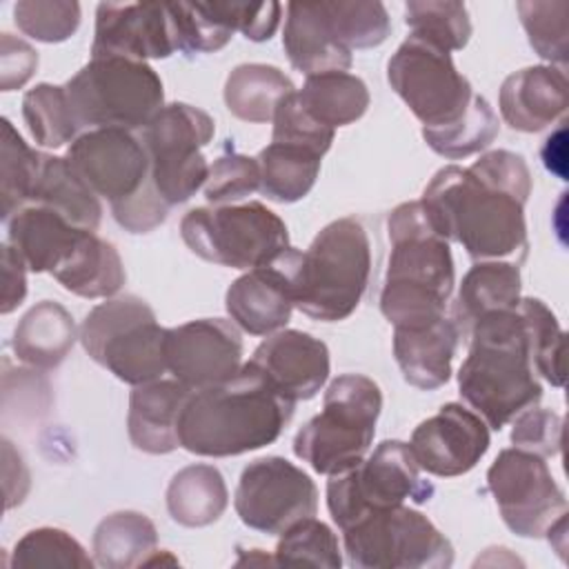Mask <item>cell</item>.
Returning a JSON list of instances; mask_svg holds the SVG:
<instances>
[{
    "instance_id": "1",
    "label": "cell",
    "mask_w": 569,
    "mask_h": 569,
    "mask_svg": "<svg viewBox=\"0 0 569 569\" xmlns=\"http://www.w3.org/2000/svg\"><path fill=\"white\" fill-rule=\"evenodd\" d=\"M531 173L520 153L496 149L473 164H447L422 191V207L431 227L458 242L476 262L527 258L525 204Z\"/></svg>"
},
{
    "instance_id": "2",
    "label": "cell",
    "mask_w": 569,
    "mask_h": 569,
    "mask_svg": "<svg viewBox=\"0 0 569 569\" xmlns=\"http://www.w3.org/2000/svg\"><path fill=\"white\" fill-rule=\"evenodd\" d=\"M293 405L256 365L244 362L231 378L189 393L178 420L180 447L207 458L262 449L280 438Z\"/></svg>"
},
{
    "instance_id": "3",
    "label": "cell",
    "mask_w": 569,
    "mask_h": 569,
    "mask_svg": "<svg viewBox=\"0 0 569 569\" xmlns=\"http://www.w3.org/2000/svg\"><path fill=\"white\" fill-rule=\"evenodd\" d=\"M458 389L471 411L496 431L542 398L531 331L520 307L473 322L469 351L458 369Z\"/></svg>"
},
{
    "instance_id": "4",
    "label": "cell",
    "mask_w": 569,
    "mask_h": 569,
    "mask_svg": "<svg viewBox=\"0 0 569 569\" xmlns=\"http://www.w3.org/2000/svg\"><path fill=\"white\" fill-rule=\"evenodd\" d=\"M391 253L380 311L393 327H420L445 316L456 271L449 242L431 227L420 200L398 204L387 220Z\"/></svg>"
},
{
    "instance_id": "5",
    "label": "cell",
    "mask_w": 569,
    "mask_h": 569,
    "mask_svg": "<svg viewBox=\"0 0 569 569\" xmlns=\"http://www.w3.org/2000/svg\"><path fill=\"white\" fill-rule=\"evenodd\" d=\"M282 264L293 307L320 322L349 318L371 276V242L367 229L353 216L338 218L322 227L307 251L289 247Z\"/></svg>"
},
{
    "instance_id": "6",
    "label": "cell",
    "mask_w": 569,
    "mask_h": 569,
    "mask_svg": "<svg viewBox=\"0 0 569 569\" xmlns=\"http://www.w3.org/2000/svg\"><path fill=\"white\" fill-rule=\"evenodd\" d=\"M382 409L380 387L362 373L329 382L322 411L293 438V453L316 473L336 476L356 467L369 451Z\"/></svg>"
},
{
    "instance_id": "7",
    "label": "cell",
    "mask_w": 569,
    "mask_h": 569,
    "mask_svg": "<svg viewBox=\"0 0 569 569\" xmlns=\"http://www.w3.org/2000/svg\"><path fill=\"white\" fill-rule=\"evenodd\" d=\"M80 129H144L164 107L160 76L142 60L91 58L64 84Z\"/></svg>"
},
{
    "instance_id": "8",
    "label": "cell",
    "mask_w": 569,
    "mask_h": 569,
    "mask_svg": "<svg viewBox=\"0 0 569 569\" xmlns=\"http://www.w3.org/2000/svg\"><path fill=\"white\" fill-rule=\"evenodd\" d=\"M164 336L153 309L131 293L96 305L78 333L91 360L133 387L160 380L167 371Z\"/></svg>"
},
{
    "instance_id": "9",
    "label": "cell",
    "mask_w": 569,
    "mask_h": 569,
    "mask_svg": "<svg viewBox=\"0 0 569 569\" xmlns=\"http://www.w3.org/2000/svg\"><path fill=\"white\" fill-rule=\"evenodd\" d=\"M180 236L202 260L247 271L271 264L291 247L282 218L256 200L196 207L182 216Z\"/></svg>"
},
{
    "instance_id": "10",
    "label": "cell",
    "mask_w": 569,
    "mask_h": 569,
    "mask_svg": "<svg viewBox=\"0 0 569 569\" xmlns=\"http://www.w3.org/2000/svg\"><path fill=\"white\" fill-rule=\"evenodd\" d=\"M420 471L407 442L382 440L356 467L329 476L327 509L342 531L373 511L398 507L407 500L425 505L433 496V485L422 480Z\"/></svg>"
},
{
    "instance_id": "11",
    "label": "cell",
    "mask_w": 569,
    "mask_h": 569,
    "mask_svg": "<svg viewBox=\"0 0 569 569\" xmlns=\"http://www.w3.org/2000/svg\"><path fill=\"white\" fill-rule=\"evenodd\" d=\"M347 562L356 569H447L449 538L420 511L398 505L342 529Z\"/></svg>"
},
{
    "instance_id": "12",
    "label": "cell",
    "mask_w": 569,
    "mask_h": 569,
    "mask_svg": "<svg viewBox=\"0 0 569 569\" xmlns=\"http://www.w3.org/2000/svg\"><path fill=\"white\" fill-rule=\"evenodd\" d=\"M213 131V118L187 102L164 104L142 129L151 182L169 207L187 202L207 182L202 147L211 142Z\"/></svg>"
},
{
    "instance_id": "13",
    "label": "cell",
    "mask_w": 569,
    "mask_h": 569,
    "mask_svg": "<svg viewBox=\"0 0 569 569\" xmlns=\"http://www.w3.org/2000/svg\"><path fill=\"white\" fill-rule=\"evenodd\" d=\"M387 80L425 129L460 120L473 98L451 53L416 36H409L389 58Z\"/></svg>"
},
{
    "instance_id": "14",
    "label": "cell",
    "mask_w": 569,
    "mask_h": 569,
    "mask_svg": "<svg viewBox=\"0 0 569 569\" xmlns=\"http://www.w3.org/2000/svg\"><path fill=\"white\" fill-rule=\"evenodd\" d=\"M487 487L505 525L522 538H540L567 513L565 491L553 480L542 456L511 447L502 449L487 471Z\"/></svg>"
},
{
    "instance_id": "15",
    "label": "cell",
    "mask_w": 569,
    "mask_h": 569,
    "mask_svg": "<svg viewBox=\"0 0 569 569\" xmlns=\"http://www.w3.org/2000/svg\"><path fill=\"white\" fill-rule=\"evenodd\" d=\"M233 507L249 529L280 536L293 522L316 516L318 489L311 476L287 458L267 456L242 469Z\"/></svg>"
},
{
    "instance_id": "16",
    "label": "cell",
    "mask_w": 569,
    "mask_h": 569,
    "mask_svg": "<svg viewBox=\"0 0 569 569\" xmlns=\"http://www.w3.org/2000/svg\"><path fill=\"white\" fill-rule=\"evenodd\" d=\"M64 158L111 207L131 200L151 182L147 147L127 129H89L69 144Z\"/></svg>"
},
{
    "instance_id": "17",
    "label": "cell",
    "mask_w": 569,
    "mask_h": 569,
    "mask_svg": "<svg viewBox=\"0 0 569 569\" xmlns=\"http://www.w3.org/2000/svg\"><path fill=\"white\" fill-rule=\"evenodd\" d=\"M167 371L189 389L231 378L242 367V338L233 322L200 318L167 329Z\"/></svg>"
},
{
    "instance_id": "18",
    "label": "cell",
    "mask_w": 569,
    "mask_h": 569,
    "mask_svg": "<svg viewBox=\"0 0 569 569\" xmlns=\"http://www.w3.org/2000/svg\"><path fill=\"white\" fill-rule=\"evenodd\" d=\"M178 51L171 2H100L91 58L160 60Z\"/></svg>"
},
{
    "instance_id": "19",
    "label": "cell",
    "mask_w": 569,
    "mask_h": 569,
    "mask_svg": "<svg viewBox=\"0 0 569 569\" xmlns=\"http://www.w3.org/2000/svg\"><path fill=\"white\" fill-rule=\"evenodd\" d=\"M491 445L487 422L471 409L447 402L422 420L409 440L418 467L431 476L453 478L471 471Z\"/></svg>"
},
{
    "instance_id": "20",
    "label": "cell",
    "mask_w": 569,
    "mask_h": 569,
    "mask_svg": "<svg viewBox=\"0 0 569 569\" xmlns=\"http://www.w3.org/2000/svg\"><path fill=\"white\" fill-rule=\"evenodd\" d=\"M289 400L313 398L329 378V349L307 331L280 329L262 340L251 360Z\"/></svg>"
},
{
    "instance_id": "21",
    "label": "cell",
    "mask_w": 569,
    "mask_h": 569,
    "mask_svg": "<svg viewBox=\"0 0 569 569\" xmlns=\"http://www.w3.org/2000/svg\"><path fill=\"white\" fill-rule=\"evenodd\" d=\"M498 107L502 120L522 133H536L567 113L569 84L562 69L551 64L525 67L505 78Z\"/></svg>"
},
{
    "instance_id": "22",
    "label": "cell",
    "mask_w": 569,
    "mask_h": 569,
    "mask_svg": "<svg viewBox=\"0 0 569 569\" xmlns=\"http://www.w3.org/2000/svg\"><path fill=\"white\" fill-rule=\"evenodd\" d=\"M224 307L233 325L251 336L280 331L293 311L291 287L282 264L273 260L236 278L227 289Z\"/></svg>"
},
{
    "instance_id": "23",
    "label": "cell",
    "mask_w": 569,
    "mask_h": 569,
    "mask_svg": "<svg viewBox=\"0 0 569 569\" xmlns=\"http://www.w3.org/2000/svg\"><path fill=\"white\" fill-rule=\"evenodd\" d=\"M460 336L447 316L420 327H393V356L402 378L422 391L447 385Z\"/></svg>"
},
{
    "instance_id": "24",
    "label": "cell",
    "mask_w": 569,
    "mask_h": 569,
    "mask_svg": "<svg viewBox=\"0 0 569 569\" xmlns=\"http://www.w3.org/2000/svg\"><path fill=\"white\" fill-rule=\"evenodd\" d=\"M193 389L180 380H153L133 387L129 396L127 429L131 445L144 453L162 456L180 447L178 420Z\"/></svg>"
},
{
    "instance_id": "25",
    "label": "cell",
    "mask_w": 569,
    "mask_h": 569,
    "mask_svg": "<svg viewBox=\"0 0 569 569\" xmlns=\"http://www.w3.org/2000/svg\"><path fill=\"white\" fill-rule=\"evenodd\" d=\"M82 231L42 204H27L7 220V242L22 256L29 271L53 273L71 253Z\"/></svg>"
},
{
    "instance_id": "26",
    "label": "cell",
    "mask_w": 569,
    "mask_h": 569,
    "mask_svg": "<svg viewBox=\"0 0 569 569\" xmlns=\"http://www.w3.org/2000/svg\"><path fill=\"white\" fill-rule=\"evenodd\" d=\"M284 53L298 71L316 76L325 71H347L351 67V51L342 47L331 33L320 2H289L284 31Z\"/></svg>"
},
{
    "instance_id": "27",
    "label": "cell",
    "mask_w": 569,
    "mask_h": 569,
    "mask_svg": "<svg viewBox=\"0 0 569 569\" xmlns=\"http://www.w3.org/2000/svg\"><path fill=\"white\" fill-rule=\"evenodd\" d=\"M520 289V264L507 260L476 262L460 282L451 320L465 336L482 316L518 307Z\"/></svg>"
},
{
    "instance_id": "28",
    "label": "cell",
    "mask_w": 569,
    "mask_h": 569,
    "mask_svg": "<svg viewBox=\"0 0 569 569\" xmlns=\"http://www.w3.org/2000/svg\"><path fill=\"white\" fill-rule=\"evenodd\" d=\"M80 329L71 313L53 300L33 305L16 325L11 347L18 360L36 369L58 367L73 349Z\"/></svg>"
},
{
    "instance_id": "29",
    "label": "cell",
    "mask_w": 569,
    "mask_h": 569,
    "mask_svg": "<svg viewBox=\"0 0 569 569\" xmlns=\"http://www.w3.org/2000/svg\"><path fill=\"white\" fill-rule=\"evenodd\" d=\"M29 204H42L64 216L71 224L96 231L102 220L100 198L76 173L67 158L42 153L40 171Z\"/></svg>"
},
{
    "instance_id": "30",
    "label": "cell",
    "mask_w": 569,
    "mask_h": 569,
    "mask_svg": "<svg viewBox=\"0 0 569 569\" xmlns=\"http://www.w3.org/2000/svg\"><path fill=\"white\" fill-rule=\"evenodd\" d=\"M51 276L80 298H111L127 278L118 249L93 231H82L67 260Z\"/></svg>"
},
{
    "instance_id": "31",
    "label": "cell",
    "mask_w": 569,
    "mask_h": 569,
    "mask_svg": "<svg viewBox=\"0 0 569 569\" xmlns=\"http://www.w3.org/2000/svg\"><path fill=\"white\" fill-rule=\"evenodd\" d=\"M227 505L229 491L213 465H189L167 487V511L182 527H207L224 513Z\"/></svg>"
},
{
    "instance_id": "32",
    "label": "cell",
    "mask_w": 569,
    "mask_h": 569,
    "mask_svg": "<svg viewBox=\"0 0 569 569\" xmlns=\"http://www.w3.org/2000/svg\"><path fill=\"white\" fill-rule=\"evenodd\" d=\"M302 109L322 127L338 129L360 120L369 107L367 84L347 71H325L307 76L296 91Z\"/></svg>"
},
{
    "instance_id": "33",
    "label": "cell",
    "mask_w": 569,
    "mask_h": 569,
    "mask_svg": "<svg viewBox=\"0 0 569 569\" xmlns=\"http://www.w3.org/2000/svg\"><path fill=\"white\" fill-rule=\"evenodd\" d=\"M260 191L273 202H298L316 184L322 153L305 144L271 142L258 153Z\"/></svg>"
},
{
    "instance_id": "34",
    "label": "cell",
    "mask_w": 569,
    "mask_h": 569,
    "mask_svg": "<svg viewBox=\"0 0 569 569\" xmlns=\"http://www.w3.org/2000/svg\"><path fill=\"white\" fill-rule=\"evenodd\" d=\"M296 91L293 82L273 64H238L224 82L227 109L244 122H271L278 104Z\"/></svg>"
},
{
    "instance_id": "35",
    "label": "cell",
    "mask_w": 569,
    "mask_h": 569,
    "mask_svg": "<svg viewBox=\"0 0 569 569\" xmlns=\"http://www.w3.org/2000/svg\"><path fill=\"white\" fill-rule=\"evenodd\" d=\"M156 545L158 531L153 522L138 511H116L102 518L91 540L93 560L104 569L142 567Z\"/></svg>"
},
{
    "instance_id": "36",
    "label": "cell",
    "mask_w": 569,
    "mask_h": 569,
    "mask_svg": "<svg viewBox=\"0 0 569 569\" xmlns=\"http://www.w3.org/2000/svg\"><path fill=\"white\" fill-rule=\"evenodd\" d=\"M22 118L40 147L58 149L78 138L80 124L67 98V89L40 82L22 98Z\"/></svg>"
},
{
    "instance_id": "37",
    "label": "cell",
    "mask_w": 569,
    "mask_h": 569,
    "mask_svg": "<svg viewBox=\"0 0 569 569\" xmlns=\"http://www.w3.org/2000/svg\"><path fill=\"white\" fill-rule=\"evenodd\" d=\"M498 131H500V124L493 109L482 96L473 93L460 120L447 127H436V129L422 127V138L438 156H445L449 160H460L487 149L496 140Z\"/></svg>"
},
{
    "instance_id": "38",
    "label": "cell",
    "mask_w": 569,
    "mask_h": 569,
    "mask_svg": "<svg viewBox=\"0 0 569 569\" xmlns=\"http://www.w3.org/2000/svg\"><path fill=\"white\" fill-rule=\"evenodd\" d=\"M320 9L336 40L349 51L378 47L391 33V18L382 2L322 0Z\"/></svg>"
},
{
    "instance_id": "39",
    "label": "cell",
    "mask_w": 569,
    "mask_h": 569,
    "mask_svg": "<svg viewBox=\"0 0 569 569\" xmlns=\"http://www.w3.org/2000/svg\"><path fill=\"white\" fill-rule=\"evenodd\" d=\"M42 153L31 149L16 127L2 118V138H0V196H2V220L7 222L13 213L29 204Z\"/></svg>"
},
{
    "instance_id": "40",
    "label": "cell",
    "mask_w": 569,
    "mask_h": 569,
    "mask_svg": "<svg viewBox=\"0 0 569 569\" xmlns=\"http://www.w3.org/2000/svg\"><path fill=\"white\" fill-rule=\"evenodd\" d=\"M405 22L411 36L449 53L462 49L471 38V20L462 2L411 0L405 4Z\"/></svg>"
},
{
    "instance_id": "41",
    "label": "cell",
    "mask_w": 569,
    "mask_h": 569,
    "mask_svg": "<svg viewBox=\"0 0 569 569\" xmlns=\"http://www.w3.org/2000/svg\"><path fill=\"white\" fill-rule=\"evenodd\" d=\"M96 560L67 531L38 527L27 531L13 547V569H91Z\"/></svg>"
},
{
    "instance_id": "42",
    "label": "cell",
    "mask_w": 569,
    "mask_h": 569,
    "mask_svg": "<svg viewBox=\"0 0 569 569\" xmlns=\"http://www.w3.org/2000/svg\"><path fill=\"white\" fill-rule=\"evenodd\" d=\"M531 49L547 62L565 71L569 60V2L567 0H522L516 4Z\"/></svg>"
},
{
    "instance_id": "43",
    "label": "cell",
    "mask_w": 569,
    "mask_h": 569,
    "mask_svg": "<svg viewBox=\"0 0 569 569\" xmlns=\"http://www.w3.org/2000/svg\"><path fill=\"white\" fill-rule=\"evenodd\" d=\"M273 565H309L340 569L342 553L336 533L322 520L309 516L280 533Z\"/></svg>"
},
{
    "instance_id": "44",
    "label": "cell",
    "mask_w": 569,
    "mask_h": 569,
    "mask_svg": "<svg viewBox=\"0 0 569 569\" xmlns=\"http://www.w3.org/2000/svg\"><path fill=\"white\" fill-rule=\"evenodd\" d=\"M518 307L529 322L536 371L553 387H562L565 385V331L560 329L556 316L542 300L520 298Z\"/></svg>"
},
{
    "instance_id": "45",
    "label": "cell",
    "mask_w": 569,
    "mask_h": 569,
    "mask_svg": "<svg viewBox=\"0 0 569 569\" xmlns=\"http://www.w3.org/2000/svg\"><path fill=\"white\" fill-rule=\"evenodd\" d=\"M13 20L33 40L64 42L80 27V4L73 0H20L13 7Z\"/></svg>"
},
{
    "instance_id": "46",
    "label": "cell",
    "mask_w": 569,
    "mask_h": 569,
    "mask_svg": "<svg viewBox=\"0 0 569 569\" xmlns=\"http://www.w3.org/2000/svg\"><path fill=\"white\" fill-rule=\"evenodd\" d=\"M171 16L178 51L182 53L220 51L233 36V31L209 11L207 2H171Z\"/></svg>"
},
{
    "instance_id": "47",
    "label": "cell",
    "mask_w": 569,
    "mask_h": 569,
    "mask_svg": "<svg viewBox=\"0 0 569 569\" xmlns=\"http://www.w3.org/2000/svg\"><path fill=\"white\" fill-rule=\"evenodd\" d=\"M260 189V167L256 158L227 151L209 167L204 198L211 204H233Z\"/></svg>"
},
{
    "instance_id": "48",
    "label": "cell",
    "mask_w": 569,
    "mask_h": 569,
    "mask_svg": "<svg viewBox=\"0 0 569 569\" xmlns=\"http://www.w3.org/2000/svg\"><path fill=\"white\" fill-rule=\"evenodd\" d=\"M271 122H273L271 142L305 144L309 149H316L322 156L329 151L333 136H336L333 129L322 127L302 109L296 91H291L287 98H282Z\"/></svg>"
},
{
    "instance_id": "49",
    "label": "cell",
    "mask_w": 569,
    "mask_h": 569,
    "mask_svg": "<svg viewBox=\"0 0 569 569\" xmlns=\"http://www.w3.org/2000/svg\"><path fill=\"white\" fill-rule=\"evenodd\" d=\"M209 11L224 22L231 31H240L247 40L264 42L269 40L282 16L280 2H207Z\"/></svg>"
},
{
    "instance_id": "50",
    "label": "cell",
    "mask_w": 569,
    "mask_h": 569,
    "mask_svg": "<svg viewBox=\"0 0 569 569\" xmlns=\"http://www.w3.org/2000/svg\"><path fill=\"white\" fill-rule=\"evenodd\" d=\"M511 442L518 449L531 451L536 456L549 458L558 456L562 449L565 420L560 413L542 407H529L513 418Z\"/></svg>"
},
{
    "instance_id": "51",
    "label": "cell",
    "mask_w": 569,
    "mask_h": 569,
    "mask_svg": "<svg viewBox=\"0 0 569 569\" xmlns=\"http://www.w3.org/2000/svg\"><path fill=\"white\" fill-rule=\"evenodd\" d=\"M169 204L160 198L153 182H149L138 196L131 200L111 207V213L120 227H124L129 233H149L158 224L164 222L169 213Z\"/></svg>"
},
{
    "instance_id": "52",
    "label": "cell",
    "mask_w": 569,
    "mask_h": 569,
    "mask_svg": "<svg viewBox=\"0 0 569 569\" xmlns=\"http://www.w3.org/2000/svg\"><path fill=\"white\" fill-rule=\"evenodd\" d=\"M38 69V51L11 33L0 36V87L20 89Z\"/></svg>"
},
{
    "instance_id": "53",
    "label": "cell",
    "mask_w": 569,
    "mask_h": 569,
    "mask_svg": "<svg viewBox=\"0 0 569 569\" xmlns=\"http://www.w3.org/2000/svg\"><path fill=\"white\" fill-rule=\"evenodd\" d=\"M27 262L22 256L4 240L2 242V313L18 309L27 296Z\"/></svg>"
}]
</instances>
